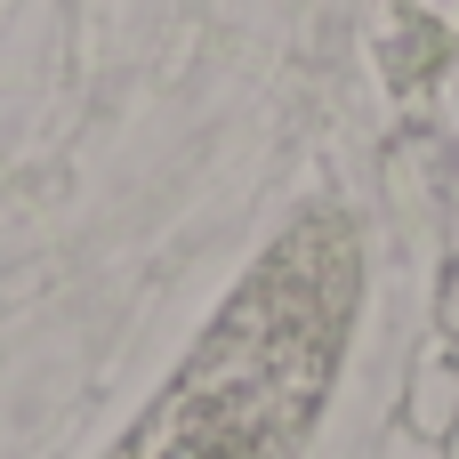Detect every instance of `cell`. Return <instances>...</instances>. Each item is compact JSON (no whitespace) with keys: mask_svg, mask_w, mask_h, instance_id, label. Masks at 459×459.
I'll return each instance as SVG.
<instances>
[{"mask_svg":"<svg viewBox=\"0 0 459 459\" xmlns=\"http://www.w3.org/2000/svg\"><path fill=\"white\" fill-rule=\"evenodd\" d=\"M331 339H339V323L307 331L299 347H282V339L250 347L242 315H234L226 339L210 347V363L186 371L178 403L121 459H282L315 411V387L331 379Z\"/></svg>","mask_w":459,"mask_h":459,"instance_id":"6da1fadb","label":"cell"}]
</instances>
